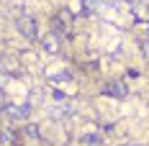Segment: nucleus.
Instances as JSON below:
<instances>
[{
	"instance_id": "nucleus-4",
	"label": "nucleus",
	"mask_w": 149,
	"mask_h": 146,
	"mask_svg": "<svg viewBox=\"0 0 149 146\" xmlns=\"http://www.w3.org/2000/svg\"><path fill=\"white\" fill-rule=\"evenodd\" d=\"M44 49H46V51H52V54L57 51V41H54V36H46V39H44Z\"/></svg>"
},
{
	"instance_id": "nucleus-5",
	"label": "nucleus",
	"mask_w": 149,
	"mask_h": 146,
	"mask_svg": "<svg viewBox=\"0 0 149 146\" xmlns=\"http://www.w3.org/2000/svg\"><path fill=\"white\" fill-rule=\"evenodd\" d=\"M82 144H98V136L95 133H85L82 136Z\"/></svg>"
},
{
	"instance_id": "nucleus-1",
	"label": "nucleus",
	"mask_w": 149,
	"mask_h": 146,
	"mask_svg": "<svg viewBox=\"0 0 149 146\" xmlns=\"http://www.w3.org/2000/svg\"><path fill=\"white\" fill-rule=\"evenodd\" d=\"M29 113H31V105H29V102L8 105V116L13 118V120H23V118H29Z\"/></svg>"
},
{
	"instance_id": "nucleus-3",
	"label": "nucleus",
	"mask_w": 149,
	"mask_h": 146,
	"mask_svg": "<svg viewBox=\"0 0 149 146\" xmlns=\"http://www.w3.org/2000/svg\"><path fill=\"white\" fill-rule=\"evenodd\" d=\"M105 95L126 98V87H123V82H108V85H105Z\"/></svg>"
},
{
	"instance_id": "nucleus-2",
	"label": "nucleus",
	"mask_w": 149,
	"mask_h": 146,
	"mask_svg": "<svg viewBox=\"0 0 149 146\" xmlns=\"http://www.w3.org/2000/svg\"><path fill=\"white\" fill-rule=\"evenodd\" d=\"M18 26H21V31H23L29 39H33V36H36V23H33V18H31V15L21 18V21H18Z\"/></svg>"
}]
</instances>
